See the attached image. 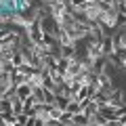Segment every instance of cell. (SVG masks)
I'll list each match as a JSON object with an SVG mask.
<instances>
[{
    "label": "cell",
    "instance_id": "6da1fadb",
    "mask_svg": "<svg viewBox=\"0 0 126 126\" xmlns=\"http://www.w3.org/2000/svg\"><path fill=\"white\" fill-rule=\"evenodd\" d=\"M15 94H17V97H19L21 101H25V99H30L32 94H34V86H32V84H27V82H25V84L17 86V93H15Z\"/></svg>",
    "mask_w": 126,
    "mask_h": 126
},
{
    "label": "cell",
    "instance_id": "7a4b0ae2",
    "mask_svg": "<svg viewBox=\"0 0 126 126\" xmlns=\"http://www.w3.org/2000/svg\"><path fill=\"white\" fill-rule=\"evenodd\" d=\"M116 2H122V0H116Z\"/></svg>",
    "mask_w": 126,
    "mask_h": 126
}]
</instances>
